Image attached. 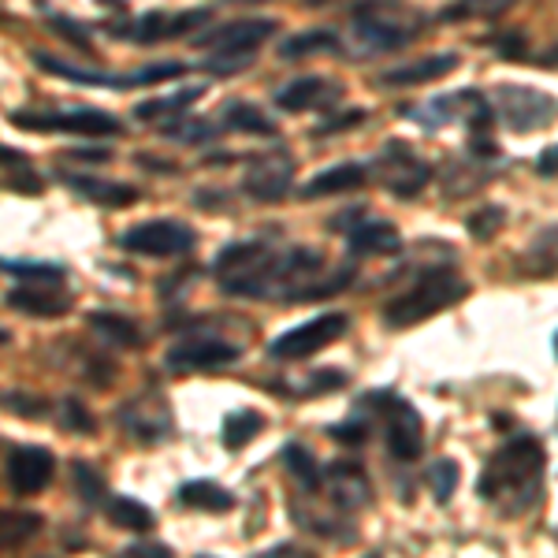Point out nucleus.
I'll use <instances>...</instances> for the list:
<instances>
[{
	"mask_svg": "<svg viewBox=\"0 0 558 558\" xmlns=\"http://www.w3.org/2000/svg\"><path fill=\"white\" fill-rule=\"evenodd\" d=\"M347 283H354V265L347 268H331L324 279H313L310 287H305L302 302H320V299H331V294L347 291Z\"/></svg>",
	"mask_w": 558,
	"mask_h": 558,
	"instance_id": "nucleus-44",
	"label": "nucleus"
},
{
	"mask_svg": "<svg viewBox=\"0 0 558 558\" xmlns=\"http://www.w3.org/2000/svg\"><path fill=\"white\" fill-rule=\"evenodd\" d=\"M68 157H75V160H108V157H112V149H68Z\"/></svg>",
	"mask_w": 558,
	"mask_h": 558,
	"instance_id": "nucleus-53",
	"label": "nucleus"
},
{
	"mask_svg": "<svg viewBox=\"0 0 558 558\" xmlns=\"http://www.w3.org/2000/svg\"><path fill=\"white\" fill-rule=\"evenodd\" d=\"M350 331V317L339 310L331 313H320V317L299 324V328L283 331L268 343V357L272 362H302V357H313L317 350L331 347L336 339H343Z\"/></svg>",
	"mask_w": 558,
	"mask_h": 558,
	"instance_id": "nucleus-9",
	"label": "nucleus"
},
{
	"mask_svg": "<svg viewBox=\"0 0 558 558\" xmlns=\"http://www.w3.org/2000/svg\"><path fill=\"white\" fill-rule=\"evenodd\" d=\"M142 165H153V172H168V175H175L179 168L172 165V160H157V157H138Z\"/></svg>",
	"mask_w": 558,
	"mask_h": 558,
	"instance_id": "nucleus-54",
	"label": "nucleus"
},
{
	"mask_svg": "<svg viewBox=\"0 0 558 558\" xmlns=\"http://www.w3.org/2000/svg\"><path fill=\"white\" fill-rule=\"evenodd\" d=\"M60 183L68 186L75 197H83L89 205H105V209H131L138 202V191L131 183H116V179H97V175H71L64 172Z\"/></svg>",
	"mask_w": 558,
	"mask_h": 558,
	"instance_id": "nucleus-21",
	"label": "nucleus"
},
{
	"mask_svg": "<svg viewBox=\"0 0 558 558\" xmlns=\"http://www.w3.org/2000/svg\"><path fill=\"white\" fill-rule=\"evenodd\" d=\"M276 555H291L294 558V555H302V551L294 544H276V547H268V551L260 555V558H276Z\"/></svg>",
	"mask_w": 558,
	"mask_h": 558,
	"instance_id": "nucleus-55",
	"label": "nucleus"
},
{
	"mask_svg": "<svg viewBox=\"0 0 558 558\" xmlns=\"http://www.w3.org/2000/svg\"><path fill=\"white\" fill-rule=\"evenodd\" d=\"M216 123L209 120H186V116H179V120L172 123H165V134L172 142H183V146H205V142H213L216 138Z\"/></svg>",
	"mask_w": 558,
	"mask_h": 558,
	"instance_id": "nucleus-41",
	"label": "nucleus"
},
{
	"mask_svg": "<svg viewBox=\"0 0 558 558\" xmlns=\"http://www.w3.org/2000/svg\"><path fill=\"white\" fill-rule=\"evenodd\" d=\"M539 64H544V68H558V49H551L547 57H539Z\"/></svg>",
	"mask_w": 558,
	"mask_h": 558,
	"instance_id": "nucleus-56",
	"label": "nucleus"
},
{
	"mask_svg": "<svg viewBox=\"0 0 558 558\" xmlns=\"http://www.w3.org/2000/svg\"><path fill=\"white\" fill-rule=\"evenodd\" d=\"M197 246L194 228L179 220H142L120 235V250L138 257H183Z\"/></svg>",
	"mask_w": 558,
	"mask_h": 558,
	"instance_id": "nucleus-11",
	"label": "nucleus"
},
{
	"mask_svg": "<svg viewBox=\"0 0 558 558\" xmlns=\"http://www.w3.org/2000/svg\"><path fill=\"white\" fill-rule=\"evenodd\" d=\"M339 94H343V89H339L336 83H328L324 75H299L287 86L276 89V105L283 108V112H305V108L331 105ZM324 112H328V108H324Z\"/></svg>",
	"mask_w": 558,
	"mask_h": 558,
	"instance_id": "nucleus-23",
	"label": "nucleus"
},
{
	"mask_svg": "<svg viewBox=\"0 0 558 558\" xmlns=\"http://www.w3.org/2000/svg\"><path fill=\"white\" fill-rule=\"evenodd\" d=\"M49 23H52V31H60V34H64V38H68L71 45L78 41V49H89V34H86L78 23H64V15H52Z\"/></svg>",
	"mask_w": 558,
	"mask_h": 558,
	"instance_id": "nucleus-49",
	"label": "nucleus"
},
{
	"mask_svg": "<svg viewBox=\"0 0 558 558\" xmlns=\"http://www.w3.org/2000/svg\"><path fill=\"white\" fill-rule=\"evenodd\" d=\"M105 510H108V521H112L116 529H123V533H149V529L157 525L153 510L146 502L134 499V495H112V499L105 502Z\"/></svg>",
	"mask_w": 558,
	"mask_h": 558,
	"instance_id": "nucleus-31",
	"label": "nucleus"
},
{
	"mask_svg": "<svg viewBox=\"0 0 558 558\" xmlns=\"http://www.w3.org/2000/svg\"><path fill=\"white\" fill-rule=\"evenodd\" d=\"M4 302L12 310L26 313V317H45V320H57L71 310V294L60 291V283H23L15 291H8Z\"/></svg>",
	"mask_w": 558,
	"mask_h": 558,
	"instance_id": "nucleus-22",
	"label": "nucleus"
},
{
	"mask_svg": "<svg viewBox=\"0 0 558 558\" xmlns=\"http://www.w3.org/2000/svg\"><path fill=\"white\" fill-rule=\"evenodd\" d=\"M373 175L380 179L395 197H417L432 183V165L421 160L410 146H402V142H387L373 165Z\"/></svg>",
	"mask_w": 558,
	"mask_h": 558,
	"instance_id": "nucleus-12",
	"label": "nucleus"
},
{
	"mask_svg": "<svg viewBox=\"0 0 558 558\" xmlns=\"http://www.w3.org/2000/svg\"><path fill=\"white\" fill-rule=\"evenodd\" d=\"M45 518L41 514H4V529H0V544H4V551H12V547H23L26 539H34L41 533Z\"/></svg>",
	"mask_w": 558,
	"mask_h": 558,
	"instance_id": "nucleus-40",
	"label": "nucleus"
},
{
	"mask_svg": "<svg viewBox=\"0 0 558 558\" xmlns=\"http://www.w3.org/2000/svg\"><path fill=\"white\" fill-rule=\"evenodd\" d=\"M362 399L376 410L387 439V454L395 462H417L425 454V421H421L417 407L395 391H365Z\"/></svg>",
	"mask_w": 558,
	"mask_h": 558,
	"instance_id": "nucleus-6",
	"label": "nucleus"
},
{
	"mask_svg": "<svg viewBox=\"0 0 558 558\" xmlns=\"http://www.w3.org/2000/svg\"><path fill=\"white\" fill-rule=\"evenodd\" d=\"M294 183V157L287 149H268L250 160L246 175H242V194L254 197L260 205L283 202Z\"/></svg>",
	"mask_w": 558,
	"mask_h": 558,
	"instance_id": "nucleus-14",
	"label": "nucleus"
},
{
	"mask_svg": "<svg viewBox=\"0 0 558 558\" xmlns=\"http://www.w3.org/2000/svg\"><path fill=\"white\" fill-rule=\"evenodd\" d=\"M123 555H138V558H168V555H172V547H168V544H131V547H123Z\"/></svg>",
	"mask_w": 558,
	"mask_h": 558,
	"instance_id": "nucleus-52",
	"label": "nucleus"
},
{
	"mask_svg": "<svg viewBox=\"0 0 558 558\" xmlns=\"http://www.w3.org/2000/svg\"><path fill=\"white\" fill-rule=\"evenodd\" d=\"M220 128L223 131H242V134H265V138H272L276 120L260 112L254 101H228L220 108Z\"/></svg>",
	"mask_w": 558,
	"mask_h": 558,
	"instance_id": "nucleus-29",
	"label": "nucleus"
},
{
	"mask_svg": "<svg viewBox=\"0 0 558 558\" xmlns=\"http://www.w3.org/2000/svg\"><path fill=\"white\" fill-rule=\"evenodd\" d=\"M492 108L502 120V128L514 131V134L544 131L558 120V97L544 94V89H536V86H521V83L495 86Z\"/></svg>",
	"mask_w": 558,
	"mask_h": 558,
	"instance_id": "nucleus-7",
	"label": "nucleus"
},
{
	"mask_svg": "<svg viewBox=\"0 0 558 558\" xmlns=\"http://www.w3.org/2000/svg\"><path fill=\"white\" fill-rule=\"evenodd\" d=\"M0 157H4V191H12L20 197H34V194L45 191V179L34 172V165H31V157H26V153L4 146Z\"/></svg>",
	"mask_w": 558,
	"mask_h": 558,
	"instance_id": "nucleus-30",
	"label": "nucleus"
},
{
	"mask_svg": "<svg viewBox=\"0 0 558 558\" xmlns=\"http://www.w3.org/2000/svg\"><path fill=\"white\" fill-rule=\"evenodd\" d=\"M86 320H89V328H94L108 347H116V350H138L142 347V328L131 317H123V313L94 310Z\"/></svg>",
	"mask_w": 558,
	"mask_h": 558,
	"instance_id": "nucleus-28",
	"label": "nucleus"
},
{
	"mask_svg": "<svg viewBox=\"0 0 558 558\" xmlns=\"http://www.w3.org/2000/svg\"><path fill=\"white\" fill-rule=\"evenodd\" d=\"M376 410L368 407L365 399H357L354 402V413L343 421V425H331V439H339V444H347V447H362L368 436H373V425H376Z\"/></svg>",
	"mask_w": 558,
	"mask_h": 558,
	"instance_id": "nucleus-36",
	"label": "nucleus"
},
{
	"mask_svg": "<svg viewBox=\"0 0 558 558\" xmlns=\"http://www.w3.org/2000/svg\"><path fill=\"white\" fill-rule=\"evenodd\" d=\"M283 465H287V473L302 484V492L317 495L324 488V470L317 465V454H313L305 444H287L283 447Z\"/></svg>",
	"mask_w": 558,
	"mask_h": 558,
	"instance_id": "nucleus-32",
	"label": "nucleus"
},
{
	"mask_svg": "<svg viewBox=\"0 0 558 558\" xmlns=\"http://www.w3.org/2000/svg\"><path fill=\"white\" fill-rule=\"evenodd\" d=\"M495 49H499V57L507 60H525V38L521 34H507V38H495Z\"/></svg>",
	"mask_w": 558,
	"mask_h": 558,
	"instance_id": "nucleus-50",
	"label": "nucleus"
},
{
	"mask_svg": "<svg viewBox=\"0 0 558 558\" xmlns=\"http://www.w3.org/2000/svg\"><path fill=\"white\" fill-rule=\"evenodd\" d=\"M362 120H365L362 108H354V112H336V116H328L317 131H313V138H324V134H331V131H347V128H354V123H362Z\"/></svg>",
	"mask_w": 558,
	"mask_h": 558,
	"instance_id": "nucleus-48",
	"label": "nucleus"
},
{
	"mask_svg": "<svg viewBox=\"0 0 558 558\" xmlns=\"http://www.w3.org/2000/svg\"><path fill=\"white\" fill-rule=\"evenodd\" d=\"M4 272L23 279V283H64L68 268L52 265V260H20V257H4Z\"/></svg>",
	"mask_w": 558,
	"mask_h": 558,
	"instance_id": "nucleus-39",
	"label": "nucleus"
},
{
	"mask_svg": "<svg viewBox=\"0 0 558 558\" xmlns=\"http://www.w3.org/2000/svg\"><path fill=\"white\" fill-rule=\"evenodd\" d=\"M536 175H544V179H558V142H555V146H547V149L536 157Z\"/></svg>",
	"mask_w": 558,
	"mask_h": 558,
	"instance_id": "nucleus-51",
	"label": "nucleus"
},
{
	"mask_svg": "<svg viewBox=\"0 0 558 558\" xmlns=\"http://www.w3.org/2000/svg\"><path fill=\"white\" fill-rule=\"evenodd\" d=\"M239 357H242V347L228 343V339L191 336V339H179L175 347H168L165 368L179 376H191V373H213V368L235 365Z\"/></svg>",
	"mask_w": 558,
	"mask_h": 558,
	"instance_id": "nucleus-13",
	"label": "nucleus"
},
{
	"mask_svg": "<svg viewBox=\"0 0 558 558\" xmlns=\"http://www.w3.org/2000/svg\"><path fill=\"white\" fill-rule=\"evenodd\" d=\"M324 488H328L336 510H365L373 502V484H368L365 470L357 462H347V458L324 470Z\"/></svg>",
	"mask_w": 558,
	"mask_h": 558,
	"instance_id": "nucleus-18",
	"label": "nucleus"
},
{
	"mask_svg": "<svg viewBox=\"0 0 558 558\" xmlns=\"http://www.w3.org/2000/svg\"><path fill=\"white\" fill-rule=\"evenodd\" d=\"M8 123L26 128V131H64V134H78V138L120 134V120L94 105H78V108H68V112H12Z\"/></svg>",
	"mask_w": 558,
	"mask_h": 558,
	"instance_id": "nucleus-10",
	"label": "nucleus"
},
{
	"mask_svg": "<svg viewBox=\"0 0 558 558\" xmlns=\"http://www.w3.org/2000/svg\"><path fill=\"white\" fill-rule=\"evenodd\" d=\"M260 428H265V417H260L257 410H235L223 417L220 444L228 447V451H242L246 444H254Z\"/></svg>",
	"mask_w": 558,
	"mask_h": 558,
	"instance_id": "nucleus-33",
	"label": "nucleus"
},
{
	"mask_svg": "<svg viewBox=\"0 0 558 558\" xmlns=\"http://www.w3.org/2000/svg\"><path fill=\"white\" fill-rule=\"evenodd\" d=\"M228 4H268V0H228Z\"/></svg>",
	"mask_w": 558,
	"mask_h": 558,
	"instance_id": "nucleus-57",
	"label": "nucleus"
},
{
	"mask_svg": "<svg viewBox=\"0 0 558 558\" xmlns=\"http://www.w3.org/2000/svg\"><path fill=\"white\" fill-rule=\"evenodd\" d=\"M350 376L343 368H320V373H310V380L302 384L299 395H328V391H339V387H347Z\"/></svg>",
	"mask_w": 558,
	"mask_h": 558,
	"instance_id": "nucleus-45",
	"label": "nucleus"
},
{
	"mask_svg": "<svg viewBox=\"0 0 558 558\" xmlns=\"http://www.w3.org/2000/svg\"><path fill=\"white\" fill-rule=\"evenodd\" d=\"M205 97V86H186V89H175V94L168 97H157V101H142L134 105V120L142 123H172L179 116H186V108H194L197 101Z\"/></svg>",
	"mask_w": 558,
	"mask_h": 558,
	"instance_id": "nucleus-26",
	"label": "nucleus"
},
{
	"mask_svg": "<svg viewBox=\"0 0 558 558\" xmlns=\"http://www.w3.org/2000/svg\"><path fill=\"white\" fill-rule=\"evenodd\" d=\"M458 462H451V458H436V462L428 465V484H432V495H436L439 507H447L451 502V495L458 488Z\"/></svg>",
	"mask_w": 558,
	"mask_h": 558,
	"instance_id": "nucleus-42",
	"label": "nucleus"
},
{
	"mask_svg": "<svg viewBox=\"0 0 558 558\" xmlns=\"http://www.w3.org/2000/svg\"><path fill=\"white\" fill-rule=\"evenodd\" d=\"M120 425L134 439L157 444V439H168V432H172V410H168V402L160 395H142V399H131L120 407Z\"/></svg>",
	"mask_w": 558,
	"mask_h": 558,
	"instance_id": "nucleus-17",
	"label": "nucleus"
},
{
	"mask_svg": "<svg viewBox=\"0 0 558 558\" xmlns=\"http://www.w3.org/2000/svg\"><path fill=\"white\" fill-rule=\"evenodd\" d=\"M216 283L231 299L283 302V250L265 242H231L216 254Z\"/></svg>",
	"mask_w": 558,
	"mask_h": 558,
	"instance_id": "nucleus-2",
	"label": "nucleus"
},
{
	"mask_svg": "<svg viewBox=\"0 0 558 558\" xmlns=\"http://www.w3.org/2000/svg\"><path fill=\"white\" fill-rule=\"evenodd\" d=\"M373 175V168H365L362 160H343V165H331L324 168L302 186L299 197L302 202H317V197H331V194H350V191H362Z\"/></svg>",
	"mask_w": 558,
	"mask_h": 558,
	"instance_id": "nucleus-20",
	"label": "nucleus"
},
{
	"mask_svg": "<svg viewBox=\"0 0 558 558\" xmlns=\"http://www.w3.org/2000/svg\"><path fill=\"white\" fill-rule=\"evenodd\" d=\"M209 8H191V12H179V15H165V12H146L138 15L128 31H116V34H128L131 41L138 45H153V41H165V38H179V34L194 31L209 20Z\"/></svg>",
	"mask_w": 558,
	"mask_h": 558,
	"instance_id": "nucleus-19",
	"label": "nucleus"
},
{
	"mask_svg": "<svg viewBox=\"0 0 558 558\" xmlns=\"http://www.w3.org/2000/svg\"><path fill=\"white\" fill-rule=\"evenodd\" d=\"M71 484H75V495L86 507H105L112 499L108 495V481L89 462H71Z\"/></svg>",
	"mask_w": 558,
	"mask_h": 558,
	"instance_id": "nucleus-38",
	"label": "nucleus"
},
{
	"mask_svg": "<svg viewBox=\"0 0 558 558\" xmlns=\"http://www.w3.org/2000/svg\"><path fill=\"white\" fill-rule=\"evenodd\" d=\"M350 31H354L357 49L380 57V52H399L417 41V34L425 31V15L402 0H365L350 15Z\"/></svg>",
	"mask_w": 558,
	"mask_h": 558,
	"instance_id": "nucleus-3",
	"label": "nucleus"
},
{
	"mask_svg": "<svg viewBox=\"0 0 558 558\" xmlns=\"http://www.w3.org/2000/svg\"><path fill=\"white\" fill-rule=\"evenodd\" d=\"M4 407L12 413H20V417H45L49 413V407H45V399H38V395H23V391H8L4 395Z\"/></svg>",
	"mask_w": 558,
	"mask_h": 558,
	"instance_id": "nucleus-46",
	"label": "nucleus"
},
{
	"mask_svg": "<svg viewBox=\"0 0 558 558\" xmlns=\"http://www.w3.org/2000/svg\"><path fill=\"white\" fill-rule=\"evenodd\" d=\"M60 421H64V428H71V432H94V417H89L78 399L60 402Z\"/></svg>",
	"mask_w": 558,
	"mask_h": 558,
	"instance_id": "nucleus-47",
	"label": "nucleus"
},
{
	"mask_svg": "<svg viewBox=\"0 0 558 558\" xmlns=\"http://www.w3.org/2000/svg\"><path fill=\"white\" fill-rule=\"evenodd\" d=\"M57 473V454L49 447H12L8 451V484L15 495H38Z\"/></svg>",
	"mask_w": 558,
	"mask_h": 558,
	"instance_id": "nucleus-16",
	"label": "nucleus"
},
{
	"mask_svg": "<svg viewBox=\"0 0 558 558\" xmlns=\"http://www.w3.org/2000/svg\"><path fill=\"white\" fill-rule=\"evenodd\" d=\"M276 34L272 20H231L223 26H213L205 31L197 45L202 49H213V57H254L257 45L268 41Z\"/></svg>",
	"mask_w": 558,
	"mask_h": 558,
	"instance_id": "nucleus-15",
	"label": "nucleus"
},
{
	"mask_svg": "<svg viewBox=\"0 0 558 558\" xmlns=\"http://www.w3.org/2000/svg\"><path fill=\"white\" fill-rule=\"evenodd\" d=\"M462 64L458 52H436V57H425V60H413V64H399L391 71H384L376 83L380 86H421V83H432V78H444Z\"/></svg>",
	"mask_w": 558,
	"mask_h": 558,
	"instance_id": "nucleus-25",
	"label": "nucleus"
},
{
	"mask_svg": "<svg viewBox=\"0 0 558 558\" xmlns=\"http://www.w3.org/2000/svg\"><path fill=\"white\" fill-rule=\"evenodd\" d=\"M399 116L425 131L462 123L470 134H488L492 120H495V108H492V97H484L481 89H454V94L432 97L425 105H402Z\"/></svg>",
	"mask_w": 558,
	"mask_h": 558,
	"instance_id": "nucleus-5",
	"label": "nucleus"
},
{
	"mask_svg": "<svg viewBox=\"0 0 558 558\" xmlns=\"http://www.w3.org/2000/svg\"><path fill=\"white\" fill-rule=\"evenodd\" d=\"M547 476V458L539 439L514 436L484 462V473L476 481V495L499 518H525L539 507Z\"/></svg>",
	"mask_w": 558,
	"mask_h": 558,
	"instance_id": "nucleus-1",
	"label": "nucleus"
},
{
	"mask_svg": "<svg viewBox=\"0 0 558 558\" xmlns=\"http://www.w3.org/2000/svg\"><path fill=\"white\" fill-rule=\"evenodd\" d=\"M470 294V283L451 268H428L425 276H417L402 294H395L384 305V324L391 331L413 328V324L436 317V313L451 310L454 302H462Z\"/></svg>",
	"mask_w": 558,
	"mask_h": 558,
	"instance_id": "nucleus-4",
	"label": "nucleus"
},
{
	"mask_svg": "<svg viewBox=\"0 0 558 558\" xmlns=\"http://www.w3.org/2000/svg\"><path fill=\"white\" fill-rule=\"evenodd\" d=\"M525 268L533 276H555L558 272V223L544 228L533 239V246H529V254H525Z\"/></svg>",
	"mask_w": 558,
	"mask_h": 558,
	"instance_id": "nucleus-37",
	"label": "nucleus"
},
{
	"mask_svg": "<svg viewBox=\"0 0 558 558\" xmlns=\"http://www.w3.org/2000/svg\"><path fill=\"white\" fill-rule=\"evenodd\" d=\"M555 354H558V331H555Z\"/></svg>",
	"mask_w": 558,
	"mask_h": 558,
	"instance_id": "nucleus-58",
	"label": "nucleus"
},
{
	"mask_svg": "<svg viewBox=\"0 0 558 558\" xmlns=\"http://www.w3.org/2000/svg\"><path fill=\"white\" fill-rule=\"evenodd\" d=\"M518 0H454L436 15L439 23H465V20H495V15L510 12Z\"/></svg>",
	"mask_w": 558,
	"mask_h": 558,
	"instance_id": "nucleus-35",
	"label": "nucleus"
},
{
	"mask_svg": "<svg viewBox=\"0 0 558 558\" xmlns=\"http://www.w3.org/2000/svg\"><path fill=\"white\" fill-rule=\"evenodd\" d=\"M175 499L183 502L186 510H202V514H228L235 507V495H231L223 484L216 481H186L179 484Z\"/></svg>",
	"mask_w": 558,
	"mask_h": 558,
	"instance_id": "nucleus-27",
	"label": "nucleus"
},
{
	"mask_svg": "<svg viewBox=\"0 0 558 558\" xmlns=\"http://www.w3.org/2000/svg\"><path fill=\"white\" fill-rule=\"evenodd\" d=\"M34 64L49 75H60L75 86H101V89H138V86H157L160 78H175V75H186L191 64L183 60H165V64H149V68H138V71H128V75H105V71H86V68H75V64H64L57 57H45V52H34Z\"/></svg>",
	"mask_w": 558,
	"mask_h": 558,
	"instance_id": "nucleus-8",
	"label": "nucleus"
},
{
	"mask_svg": "<svg viewBox=\"0 0 558 558\" xmlns=\"http://www.w3.org/2000/svg\"><path fill=\"white\" fill-rule=\"evenodd\" d=\"M336 49H339V34L317 26V31H302L279 45V60H302L313 57V52H336Z\"/></svg>",
	"mask_w": 558,
	"mask_h": 558,
	"instance_id": "nucleus-34",
	"label": "nucleus"
},
{
	"mask_svg": "<svg viewBox=\"0 0 558 558\" xmlns=\"http://www.w3.org/2000/svg\"><path fill=\"white\" fill-rule=\"evenodd\" d=\"M502 223H507V209H502V205H481V209L465 220V228H470V235L476 242H492L502 231Z\"/></svg>",
	"mask_w": 558,
	"mask_h": 558,
	"instance_id": "nucleus-43",
	"label": "nucleus"
},
{
	"mask_svg": "<svg viewBox=\"0 0 558 558\" xmlns=\"http://www.w3.org/2000/svg\"><path fill=\"white\" fill-rule=\"evenodd\" d=\"M347 250L354 257L399 254L402 235L395 231L391 220H362V223H354V228H347Z\"/></svg>",
	"mask_w": 558,
	"mask_h": 558,
	"instance_id": "nucleus-24",
	"label": "nucleus"
}]
</instances>
